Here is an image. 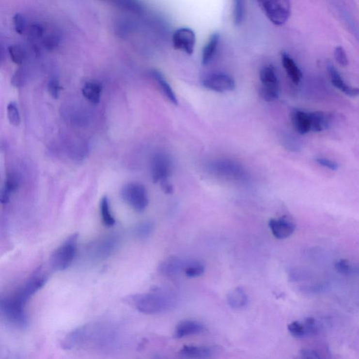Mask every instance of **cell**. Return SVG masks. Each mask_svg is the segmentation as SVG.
<instances>
[{
  "instance_id": "1",
  "label": "cell",
  "mask_w": 359,
  "mask_h": 359,
  "mask_svg": "<svg viewBox=\"0 0 359 359\" xmlns=\"http://www.w3.org/2000/svg\"><path fill=\"white\" fill-rule=\"evenodd\" d=\"M125 301L145 314L165 312L172 310L175 305L173 295L161 290L133 295L126 297Z\"/></svg>"
},
{
  "instance_id": "2",
  "label": "cell",
  "mask_w": 359,
  "mask_h": 359,
  "mask_svg": "<svg viewBox=\"0 0 359 359\" xmlns=\"http://www.w3.org/2000/svg\"><path fill=\"white\" fill-rule=\"evenodd\" d=\"M260 9L274 26L288 21L291 12V0H256Z\"/></svg>"
},
{
  "instance_id": "3",
  "label": "cell",
  "mask_w": 359,
  "mask_h": 359,
  "mask_svg": "<svg viewBox=\"0 0 359 359\" xmlns=\"http://www.w3.org/2000/svg\"><path fill=\"white\" fill-rule=\"evenodd\" d=\"M78 234H73L52 254L50 265L54 270L62 271L67 269L75 260L78 251Z\"/></svg>"
},
{
  "instance_id": "4",
  "label": "cell",
  "mask_w": 359,
  "mask_h": 359,
  "mask_svg": "<svg viewBox=\"0 0 359 359\" xmlns=\"http://www.w3.org/2000/svg\"><path fill=\"white\" fill-rule=\"evenodd\" d=\"M26 305L9 296L1 299L0 310L3 317L7 322L20 328H23L28 325V317L25 311Z\"/></svg>"
},
{
  "instance_id": "5",
  "label": "cell",
  "mask_w": 359,
  "mask_h": 359,
  "mask_svg": "<svg viewBox=\"0 0 359 359\" xmlns=\"http://www.w3.org/2000/svg\"><path fill=\"white\" fill-rule=\"evenodd\" d=\"M121 195L127 204L137 212H143L148 206L147 189L141 183H127L122 187Z\"/></svg>"
},
{
  "instance_id": "6",
  "label": "cell",
  "mask_w": 359,
  "mask_h": 359,
  "mask_svg": "<svg viewBox=\"0 0 359 359\" xmlns=\"http://www.w3.org/2000/svg\"><path fill=\"white\" fill-rule=\"evenodd\" d=\"M260 79L262 86L260 95L265 101H274L277 99L280 93V83L275 69L272 65L263 67L260 70Z\"/></svg>"
},
{
  "instance_id": "7",
  "label": "cell",
  "mask_w": 359,
  "mask_h": 359,
  "mask_svg": "<svg viewBox=\"0 0 359 359\" xmlns=\"http://www.w3.org/2000/svg\"><path fill=\"white\" fill-rule=\"evenodd\" d=\"M196 40L195 32L187 27L175 30L172 36L173 48L187 55H192L194 53Z\"/></svg>"
},
{
  "instance_id": "8",
  "label": "cell",
  "mask_w": 359,
  "mask_h": 359,
  "mask_svg": "<svg viewBox=\"0 0 359 359\" xmlns=\"http://www.w3.org/2000/svg\"><path fill=\"white\" fill-rule=\"evenodd\" d=\"M202 83L206 89L219 93L231 92L236 86L231 76L222 73L210 74L203 79Z\"/></svg>"
},
{
  "instance_id": "9",
  "label": "cell",
  "mask_w": 359,
  "mask_h": 359,
  "mask_svg": "<svg viewBox=\"0 0 359 359\" xmlns=\"http://www.w3.org/2000/svg\"><path fill=\"white\" fill-rule=\"evenodd\" d=\"M172 173V163L167 155L157 154L152 160L151 175L154 183L167 181Z\"/></svg>"
},
{
  "instance_id": "10",
  "label": "cell",
  "mask_w": 359,
  "mask_h": 359,
  "mask_svg": "<svg viewBox=\"0 0 359 359\" xmlns=\"http://www.w3.org/2000/svg\"><path fill=\"white\" fill-rule=\"evenodd\" d=\"M46 281L47 277L45 276L40 274H35L16 292L12 295V296L17 299V300L26 305L27 302L33 296L34 293H37L40 288L44 286Z\"/></svg>"
},
{
  "instance_id": "11",
  "label": "cell",
  "mask_w": 359,
  "mask_h": 359,
  "mask_svg": "<svg viewBox=\"0 0 359 359\" xmlns=\"http://www.w3.org/2000/svg\"><path fill=\"white\" fill-rule=\"evenodd\" d=\"M117 237L114 235L106 236L95 243L92 248V253L94 257L98 259H103L109 257L115 250L117 246Z\"/></svg>"
},
{
  "instance_id": "12",
  "label": "cell",
  "mask_w": 359,
  "mask_h": 359,
  "mask_svg": "<svg viewBox=\"0 0 359 359\" xmlns=\"http://www.w3.org/2000/svg\"><path fill=\"white\" fill-rule=\"evenodd\" d=\"M269 227L272 233L279 239H286L294 233L296 225L286 219H271Z\"/></svg>"
},
{
  "instance_id": "13",
  "label": "cell",
  "mask_w": 359,
  "mask_h": 359,
  "mask_svg": "<svg viewBox=\"0 0 359 359\" xmlns=\"http://www.w3.org/2000/svg\"><path fill=\"white\" fill-rule=\"evenodd\" d=\"M328 72L331 79L332 84L334 87L340 89L342 92L346 95L351 97H356L359 95V88L352 87L347 85L344 80L342 78L341 75L338 73L334 65L332 63L328 64Z\"/></svg>"
},
{
  "instance_id": "14",
  "label": "cell",
  "mask_w": 359,
  "mask_h": 359,
  "mask_svg": "<svg viewBox=\"0 0 359 359\" xmlns=\"http://www.w3.org/2000/svg\"><path fill=\"white\" fill-rule=\"evenodd\" d=\"M186 263L177 257H169L160 263L159 271L166 277H175L183 271Z\"/></svg>"
},
{
  "instance_id": "15",
  "label": "cell",
  "mask_w": 359,
  "mask_h": 359,
  "mask_svg": "<svg viewBox=\"0 0 359 359\" xmlns=\"http://www.w3.org/2000/svg\"><path fill=\"white\" fill-rule=\"evenodd\" d=\"M204 329V326L202 323L193 320H186L181 321L175 328V337L177 338H183L189 335H196L202 333Z\"/></svg>"
},
{
  "instance_id": "16",
  "label": "cell",
  "mask_w": 359,
  "mask_h": 359,
  "mask_svg": "<svg viewBox=\"0 0 359 359\" xmlns=\"http://www.w3.org/2000/svg\"><path fill=\"white\" fill-rule=\"evenodd\" d=\"M150 76L152 77L154 81L157 84L160 90L164 94V96L167 97L168 100L173 103L175 106L178 105V102L177 99L175 92H173L170 84L168 83L167 79L164 78V75L156 70H153L150 71Z\"/></svg>"
},
{
  "instance_id": "17",
  "label": "cell",
  "mask_w": 359,
  "mask_h": 359,
  "mask_svg": "<svg viewBox=\"0 0 359 359\" xmlns=\"http://www.w3.org/2000/svg\"><path fill=\"white\" fill-rule=\"evenodd\" d=\"M214 171L228 178H239L244 175V170L239 164L232 161H220L214 166Z\"/></svg>"
},
{
  "instance_id": "18",
  "label": "cell",
  "mask_w": 359,
  "mask_h": 359,
  "mask_svg": "<svg viewBox=\"0 0 359 359\" xmlns=\"http://www.w3.org/2000/svg\"><path fill=\"white\" fill-rule=\"evenodd\" d=\"M293 126L300 134H306L311 131V121L309 113L296 109L291 114Z\"/></svg>"
},
{
  "instance_id": "19",
  "label": "cell",
  "mask_w": 359,
  "mask_h": 359,
  "mask_svg": "<svg viewBox=\"0 0 359 359\" xmlns=\"http://www.w3.org/2000/svg\"><path fill=\"white\" fill-rule=\"evenodd\" d=\"M213 353L212 349L208 346H184L179 354L184 358L206 359L211 357Z\"/></svg>"
},
{
  "instance_id": "20",
  "label": "cell",
  "mask_w": 359,
  "mask_h": 359,
  "mask_svg": "<svg viewBox=\"0 0 359 359\" xmlns=\"http://www.w3.org/2000/svg\"><path fill=\"white\" fill-rule=\"evenodd\" d=\"M281 62L286 73L293 82L296 84H299L302 78V72L291 56L286 52L282 53Z\"/></svg>"
},
{
  "instance_id": "21",
  "label": "cell",
  "mask_w": 359,
  "mask_h": 359,
  "mask_svg": "<svg viewBox=\"0 0 359 359\" xmlns=\"http://www.w3.org/2000/svg\"><path fill=\"white\" fill-rule=\"evenodd\" d=\"M227 302L233 309L244 308L249 302L247 294L241 287L234 288L227 295Z\"/></svg>"
},
{
  "instance_id": "22",
  "label": "cell",
  "mask_w": 359,
  "mask_h": 359,
  "mask_svg": "<svg viewBox=\"0 0 359 359\" xmlns=\"http://www.w3.org/2000/svg\"><path fill=\"white\" fill-rule=\"evenodd\" d=\"M220 36L219 33H213L210 36L208 42L202 51V62L206 65L212 61L219 47Z\"/></svg>"
},
{
  "instance_id": "23",
  "label": "cell",
  "mask_w": 359,
  "mask_h": 359,
  "mask_svg": "<svg viewBox=\"0 0 359 359\" xmlns=\"http://www.w3.org/2000/svg\"><path fill=\"white\" fill-rule=\"evenodd\" d=\"M310 121H311V131L314 132H321L327 129L330 126V117L324 112H310Z\"/></svg>"
},
{
  "instance_id": "24",
  "label": "cell",
  "mask_w": 359,
  "mask_h": 359,
  "mask_svg": "<svg viewBox=\"0 0 359 359\" xmlns=\"http://www.w3.org/2000/svg\"><path fill=\"white\" fill-rule=\"evenodd\" d=\"M81 92L84 98L91 103L94 104L100 103L102 87L99 83L94 81H87L83 86Z\"/></svg>"
},
{
  "instance_id": "25",
  "label": "cell",
  "mask_w": 359,
  "mask_h": 359,
  "mask_svg": "<svg viewBox=\"0 0 359 359\" xmlns=\"http://www.w3.org/2000/svg\"><path fill=\"white\" fill-rule=\"evenodd\" d=\"M19 186V179L16 174L9 173L4 182L1 192V203L6 204L9 202L11 194L15 192Z\"/></svg>"
},
{
  "instance_id": "26",
  "label": "cell",
  "mask_w": 359,
  "mask_h": 359,
  "mask_svg": "<svg viewBox=\"0 0 359 359\" xmlns=\"http://www.w3.org/2000/svg\"><path fill=\"white\" fill-rule=\"evenodd\" d=\"M111 2L117 7L135 14L143 13L144 6L140 0H111Z\"/></svg>"
},
{
  "instance_id": "27",
  "label": "cell",
  "mask_w": 359,
  "mask_h": 359,
  "mask_svg": "<svg viewBox=\"0 0 359 359\" xmlns=\"http://www.w3.org/2000/svg\"><path fill=\"white\" fill-rule=\"evenodd\" d=\"M100 213H101L102 220L106 227L113 226L115 223V219L111 212L109 206V200L107 196H105L100 201Z\"/></svg>"
},
{
  "instance_id": "28",
  "label": "cell",
  "mask_w": 359,
  "mask_h": 359,
  "mask_svg": "<svg viewBox=\"0 0 359 359\" xmlns=\"http://www.w3.org/2000/svg\"><path fill=\"white\" fill-rule=\"evenodd\" d=\"M204 265L199 261H190L186 263L183 272L189 278H197L203 274Z\"/></svg>"
},
{
  "instance_id": "29",
  "label": "cell",
  "mask_w": 359,
  "mask_h": 359,
  "mask_svg": "<svg viewBox=\"0 0 359 359\" xmlns=\"http://www.w3.org/2000/svg\"><path fill=\"white\" fill-rule=\"evenodd\" d=\"M154 224L150 221L140 222L135 227L133 234L139 239H145L150 236L154 231Z\"/></svg>"
},
{
  "instance_id": "30",
  "label": "cell",
  "mask_w": 359,
  "mask_h": 359,
  "mask_svg": "<svg viewBox=\"0 0 359 359\" xmlns=\"http://www.w3.org/2000/svg\"><path fill=\"white\" fill-rule=\"evenodd\" d=\"M8 52L12 61L16 65H22L26 60V51L19 45H11L8 48Z\"/></svg>"
},
{
  "instance_id": "31",
  "label": "cell",
  "mask_w": 359,
  "mask_h": 359,
  "mask_svg": "<svg viewBox=\"0 0 359 359\" xmlns=\"http://www.w3.org/2000/svg\"><path fill=\"white\" fill-rule=\"evenodd\" d=\"M7 111L8 120L11 125L14 126H19L21 119H20L19 109H18L16 103L15 102H10L8 104Z\"/></svg>"
},
{
  "instance_id": "32",
  "label": "cell",
  "mask_w": 359,
  "mask_h": 359,
  "mask_svg": "<svg viewBox=\"0 0 359 359\" xmlns=\"http://www.w3.org/2000/svg\"><path fill=\"white\" fill-rule=\"evenodd\" d=\"M288 330L295 338H302L307 336L305 324L299 321H293L288 326Z\"/></svg>"
},
{
  "instance_id": "33",
  "label": "cell",
  "mask_w": 359,
  "mask_h": 359,
  "mask_svg": "<svg viewBox=\"0 0 359 359\" xmlns=\"http://www.w3.org/2000/svg\"><path fill=\"white\" fill-rule=\"evenodd\" d=\"M13 24L16 32L19 34H23L27 31L26 19L23 15L16 14L13 18Z\"/></svg>"
},
{
  "instance_id": "34",
  "label": "cell",
  "mask_w": 359,
  "mask_h": 359,
  "mask_svg": "<svg viewBox=\"0 0 359 359\" xmlns=\"http://www.w3.org/2000/svg\"><path fill=\"white\" fill-rule=\"evenodd\" d=\"M60 43V38L59 35L56 33H49L47 34L43 40L44 46L48 51H53L56 49Z\"/></svg>"
},
{
  "instance_id": "35",
  "label": "cell",
  "mask_w": 359,
  "mask_h": 359,
  "mask_svg": "<svg viewBox=\"0 0 359 359\" xmlns=\"http://www.w3.org/2000/svg\"><path fill=\"white\" fill-rule=\"evenodd\" d=\"M26 72L24 68H19L16 71L12 77L11 83L12 86L16 88H20L23 87L24 83L26 82Z\"/></svg>"
},
{
  "instance_id": "36",
  "label": "cell",
  "mask_w": 359,
  "mask_h": 359,
  "mask_svg": "<svg viewBox=\"0 0 359 359\" xmlns=\"http://www.w3.org/2000/svg\"><path fill=\"white\" fill-rule=\"evenodd\" d=\"M334 56H335V60L341 66L345 67L349 64L347 56H346L345 51H344L343 47H335V51H334Z\"/></svg>"
},
{
  "instance_id": "37",
  "label": "cell",
  "mask_w": 359,
  "mask_h": 359,
  "mask_svg": "<svg viewBox=\"0 0 359 359\" xmlns=\"http://www.w3.org/2000/svg\"><path fill=\"white\" fill-rule=\"evenodd\" d=\"M47 88H48V93L51 95V97L54 99H58L61 89L59 80L56 79V78H53L48 81Z\"/></svg>"
},
{
  "instance_id": "38",
  "label": "cell",
  "mask_w": 359,
  "mask_h": 359,
  "mask_svg": "<svg viewBox=\"0 0 359 359\" xmlns=\"http://www.w3.org/2000/svg\"><path fill=\"white\" fill-rule=\"evenodd\" d=\"M244 16V0H234V20L236 24H239Z\"/></svg>"
},
{
  "instance_id": "39",
  "label": "cell",
  "mask_w": 359,
  "mask_h": 359,
  "mask_svg": "<svg viewBox=\"0 0 359 359\" xmlns=\"http://www.w3.org/2000/svg\"><path fill=\"white\" fill-rule=\"evenodd\" d=\"M335 268H336L338 272L343 274H349L352 272V266L350 265L349 262L346 260H340L337 262L336 264H335Z\"/></svg>"
},
{
  "instance_id": "40",
  "label": "cell",
  "mask_w": 359,
  "mask_h": 359,
  "mask_svg": "<svg viewBox=\"0 0 359 359\" xmlns=\"http://www.w3.org/2000/svg\"><path fill=\"white\" fill-rule=\"evenodd\" d=\"M304 324H305V328H306L307 336L313 335L317 331L316 321L313 318H307L304 322Z\"/></svg>"
},
{
  "instance_id": "41",
  "label": "cell",
  "mask_w": 359,
  "mask_h": 359,
  "mask_svg": "<svg viewBox=\"0 0 359 359\" xmlns=\"http://www.w3.org/2000/svg\"><path fill=\"white\" fill-rule=\"evenodd\" d=\"M316 161L320 165L328 168L330 170L335 171L338 169V164L332 160L325 159V158H319V159H316Z\"/></svg>"
},
{
  "instance_id": "42",
  "label": "cell",
  "mask_w": 359,
  "mask_h": 359,
  "mask_svg": "<svg viewBox=\"0 0 359 359\" xmlns=\"http://www.w3.org/2000/svg\"><path fill=\"white\" fill-rule=\"evenodd\" d=\"M301 356L305 359H319L321 357L318 354V353L311 349H304L300 352Z\"/></svg>"
},
{
  "instance_id": "43",
  "label": "cell",
  "mask_w": 359,
  "mask_h": 359,
  "mask_svg": "<svg viewBox=\"0 0 359 359\" xmlns=\"http://www.w3.org/2000/svg\"><path fill=\"white\" fill-rule=\"evenodd\" d=\"M161 184V188H162L163 191L167 194H172L173 192V187L172 185L169 183V180L167 181L162 182L160 183Z\"/></svg>"
},
{
  "instance_id": "44",
  "label": "cell",
  "mask_w": 359,
  "mask_h": 359,
  "mask_svg": "<svg viewBox=\"0 0 359 359\" xmlns=\"http://www.w3.org/2000/svg\"><path fill=\"white\" fill-rule=\"evenodd\" d=\"M101 1H110L111 0H101Z\"/></svg>"
}]
</instances>
